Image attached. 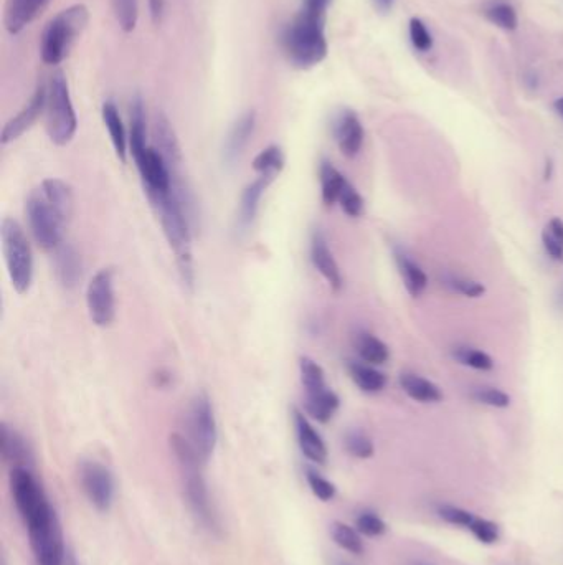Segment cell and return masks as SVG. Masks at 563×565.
<instances>
[{"label": "cell", "instance_id": "24", "mask_svg": "<svg viewBox=\"0 0 563 565\" xmlns=\"http://www.w3.org/2000/svg\"><path fill=\"white\" fill-rule=\"evenodd\" d=\"M103 121H105L106 129H108L109 138L113 143L116 156L121 159V162L128 161V148L129 139L124 128L123 119L119 116L118 108L114 105L113 101H106L103 105Z\"/></svg>", "mask_w": 563, "mask_h": 565}, {"label": "cell", "instance_id": "34", "mask_svg": "<svg viewBox=\"0 0 563 565\" xmlns=\"http://www.w3.org/2000/svg\"><path fill=\"white\" fill-rule=\"evenodd\" d=\"M344 447H346L347 452L351 453L355 458H360V460L372 458L375 452L372 438L364 430H360V428H352V430L346 433Z\"/></svg>", "mask_w": 563, "mask_h": 565}, {"label": "cell", "instance_id": "33", "mask_svg": "<svg viewBox=\"0 0 563 565\" xmlns=\"http://www.w3.org/2000/svg\"><path fill=\"white\" fill-rule=\"evenodd\" d=\"M332 541L344 551L351 552L355 556H360L364 552V542L360 539L359 531H355L351 526L344 523L332 524L331 526Z\"/></svg>", "mask_w": 563, "mask_h": 565}, {"label": "cell", "instance_id": "39", "mask_svg": "<svg viewBox=\"0 0 563 565\" xmlns=\"http://www.w3.org/2000/svg\"><path fill=\"white\" fill-rule=\"evenodd\" d=\"M488 19L493 22L499 29L507 30V32H512V30L517 29L516 10L512 9L511 5L507 4H497L488 10Z\"/></svg>", "mask_w": 563, "mask_h": 565}, {"label": "cell", "instance_id": "38", "mask_svg": "<svg viewBox=\"0 0 563 565\" xmlns=\"http://www.w3.org/2000/svg\"><path fill=\"white\" fill-rule=\"evenodd\" d=\"M337 204L341 205L344 214L349 215L352 219L364 214V199L359 194V190L355 189L349 181H347L346 187L342 190Z\"/></svg>", "mask_w": 563, "mask_h": 565}, {"label": "cell", "instance_id": "1", "mask_svg": "<svg viewBox=\"0 0 563 565\" xmlns=\"http://www.w3.org/2000/svg\"><path fill=\"white\" fill-rule=\"evenodd\" d=\"M184 189L180 184H174V189L166 194L151 195L152 207L156 209L162 230L172 252L176 253L177 268L180 280L192 290L195 281L194 257H192V232L187 215V199H184Z\"/></svg>", "mask_w": 563, "mask_h": 565}, {"label": "cell", "instance_id": "36", "mask_svg": "<svg viewBox=\"0 0 563 565\" xmlns=\"http://www.w3.org/2000/svg\"><path fill=\"white\" fill-rule=\"evenodd\" d=\"M453 356L464 366L473 367L476 371H491L494 367L491 356L484 351L474 349V347H456Z\"/></svg>", "mask_w": 563, "mask_h": 565}, {"label": "cell", "instance_id": "52", "mask_svg": "<svg viewBox=\"0 0 563 565\" xmlns=\"http://www.w3.org/2000/svg\"><path fill=\"white\" fill-rule=\"evenodd\" d=\"M379 2H384V4H388V2H392V0H379Z\"/></svg>", "mask_w": 563, "mask_h": 565}, {"label": "cell", "instance_id": "18", "mask_svg": "<svg viewBox=\"0 0 563 565\" xmlns=\"http://www.w3.org/2000/svg\"><path fill=\"white\" fill-rule=\"evenodd\" d=\"M270 184L271 179L260 176L256 181L251 182L243 189L240 204H238L237 232H247L251 224L255 222L256 214H258V209H260L261 197H263L265 190L268 189Z\"/></svg>", "mask_w": 563, "mask_h": 565}, {"label": "cell", "instance_id": "51", "mask_svg": "<svg viewBox=\"0 0 563 565\" xmlns=\"http://www.w3.org/2000/svg\"><path fill=\"white\" fill-rule=\"evenodd\" d=\"M555 110H557V113L563 118V98H559V100L555 101Z\"/></svg>", "mask_w": 563, "mask_h": 565}, {"label": "cell", "instance_id": "11", "mask_svg": "<svg viewBox=\"0 0 563 565\" xmlns=\"http://www.w3.org/2000/svg\"><path fill=\"white\" fill-rule=\"evenodd\" d=\"M88 313L96 326L106 328L113 323L116 316V298H114V271L103 268L98 271L86 290Z\"/></svg>", "mask_w": 563, "mask_h": 565}, {"label": "cell", "instance_id": "26", "mask_svg": "<svg viewBox=\"0 0 563 565\" xmlns=\"http://www.w3.org/2000/svg\"><path fill=\"white\" fill-rule=\"evenodd\" d=\"M347 371L354 384L365 394H379L387 385V376L367 362L349 361Z\"/></svg>", "mask_w": 563, "mask_h": 565}, {"label": "cell", "instance_id": "32", "mask_svg": "<svg viewBox=\"0 0 563 565\" xmlns=\"http://www.w3.org/2000/svg\"><path fill=\"white\" fill-rule=\"evenodd\" d=\"M284 152L280 146H268V148L263 149V151L255 157L253 161V169H255L260 176L268 177V179H275L284 167Z\"/></svg>", "mask_w": 563, "mask_h": 565}, {"label": "cell", "instance_id": "28", "mask_svg": "<svg viewBox=\"0 0 563 565\" xmlns=\"http://www.w3.org/2000/svg\"><path fill=\"white\" fill-rule=\"evenodd\" d=\"M355 351L370 366H384L390 357L387 344L370 333H359L354 339Z\"/></svg>", "mask_w": 563, "mask_h": 565}, {"label": "cell", "instance_id": "43", "mask_svg": "<svg viewBox=\"0 0 563 565\" xmlns=\"http://www.w3.org/2000/svg\"><path fill=\"white\" fill-rule=\"evenodd\" d=\"M446 286H450L451 290L456 291L459 295L468 296V298H479L486 293V288L478 281L461 278V276H450L446 278Z\"/></svg>", "mask_w": 563, "mask_h": 565}, {"label": "cell", "instance_id": "19", "mask_svg": "<svg viewBox=\"0 0 563 565\" xmlns=\"http://www.w3.org/2000/svg\"><path fill=\"white\" fill-rule=\"evenodd\" d=\"M154 133H156V149L166 159L167 166L171 167L174 179H176L177 171L182 164V151H180L176 133H174V128H172L171 121L167 119L166 114H157Z\"/></svg>", "mask_w": 563, "mask_h": 565}, {"label": "cell", "instance_id": "35", "mask_svg": "<svg viewBox=\"0 0 563 565\" xmlns=\"http://www.w3.org/2000/svg\"><path fill=\"white\" fill-rule=\"evenodd\" d=\"M114 17L118 20L119 27L129 34L136 29L139 17V0H111Z\"/></svg>", "mask_w": 563, "mask_h": 565}, {"label": "cell", "instance_id": "3", "mask_svg": "<svg viewBox=\"0 0 563 565\" xmlns=\"http://www.w3.org/2000/svg\"><path fill=\"white\" fill-rule=\"evenodd\" d=\"M327 10L303 9L286 27L283 34L284 52L289 62L301 70L316 67L327 57V40L324 34Z\"/></svg>", "mask_w": 563, "mask_h": 565}, {"label": "cell", "instance_id": "27", "mask_svg": "<svg viewBox=\"0 0 563 565\" xmlns=\"http://www.w3.org/2000/svg\"><path fill=\"white\" fill-rule=\"evenodd\" d=\"M393 255H395V262H397L398 271L402 276L403 285L413 298H418L428 286V276L420 268V265H417L412 258L408 257L407 253L402 252V250H395Z\"/></svg>", "mask_w": 563, "mask_h": 565}, {"label": "cell", "instance_id": "48", "mask_svg": "<svg viewBox=\"0 0 563 565\" xmlns=\"http://www.w3.org/2000/svg\"><path fill=\"white\" fill-rule=\"evenodd\" d=\"M545 230H547V232H549L550 235H552V238H554V240H557V242H559L560 245H563V220L562 219H557V217H555V219L550 220L549 225H547V227H545Z\"/></svg>", "mask_w": 563, "mask_h": 565}, {"label": "cell", "instance_id": "10", "mask_svg": "<svg viewBox=\"0 0 563 565\" xmlns=\"http://www.w3.org/2000/svg\"><path fill=\"white\" fill-rule=\"evenodd\" d=\"M78 473H80L81 488L85 491L88 501L100 513H108L116 494V483L111 470L98 461L85 460L81 461Z\"/></svg>", "mask_w": 563, "mask_h": 565}, {"label": "cell", "instance_id": "42", "mask_svg": "<svg viewBox=\"0 0 563 565\" xmlns=\"http://www.w3.org/2000/svg\"><path fill=\"white\" fill-rule=\"evenodd\" d=\"M474 399L478 400L479 404L489 405V407H496V409H506L511 405V397L496 389V387H481L473 392Z\"/></svg>", "mask_w": 563, "mask_h": 565}, {"label": "cell", "instance_id": "14", "mask_svg": "<svg viewBox=\"0 0 563 565\" xmlns=\"http://www.w3.org/2000/svg\"><path fill=\"white\" fill-rule=\"evenodd\" d=\"M293 425L296 438H298V445L303 455L309 461L316 463V465H326V443H324L316 428L311 425L308 417L303 412H299L298 409H293Z\"/></svg>", "mask_w": 563, "mask_h": 565}, {"label": "cell", "instance_id": "22", "mask_svg": "<svg viewBox=\"0 0 563 565\" xmlns=\"http://www.w3.org/2000/svg\"><path fill=\"white\" fill-rule=\"evenodd\" d=\"M55 252V273L60 283L71 290L81 280V258L75 248L62 243Z\"/></svg>", "mask_w": 563, "mask_h": 565}, {"label": "cell", "instance_id": "44", "mask_svg": "<svg viewBox=\"0 0 563 565\" xmlns=\"http://www.w3.org/2000/svg\"><path fill=\"white\" fill-rule=\"evenodd\" d=\"M440 518L446 523L453 524V526H461V528L468 529L469 524L474 519V514L469 513L466 509L456 508L451 504H443L438 508Z\"/></svg>", "mask_w": 563, "mask_h": 565}, {"label": "cell", "instance_id": "13", "mask_svg": "<svg viewBox=\"0 0 563 565\" xmlns=\"http://www.w3.org/2000/svg\"><path fill=\"white\" fill-rule=\"evenodd\" d=\"M45 106H47V88H45V85H40L24 110L5 124L2 138H0L2 144L12 143L15 139H19L22 134L27 133L34 126L38 116L43 113Z\"/></svg>", "mask_w": 563, "mask_h": 565}, {"label": "cell", "instance_id": "16", "mask_svg": "<svg viewBox=\"0 0 563 565\" xmlns=\"http://www.w3.org/2000/svg\"><path fill=\"white\" fill-rule=\"evenodd\" d=\"M337 146L344 156L352 157L359 154L364 144V126L360 123L359 116L352 110L342 111L334 126Z\"/></svg>", "mask_w": 563, "mask_h": 565}, {"label": "cell", "instance_id": "30", "mask_svg": "<svg viewBox=\"0 0 563 565\" xmlns=\"http://www.w3.org/2000/svg\"><path fill=\"white\" fill-rule=\"evenodd\" d=\"M149 148L146 144V114L141 98L133 101L131 108V129H129V151L134 157L141 156Z\"/></svg>", "mask_w": 563, "mask_h": 565}, {"label": "cell", "instance_id": "6", "mask_svg": "<svg viewBox=\"0 0 563 565\" xmlns=\"http://www.w3.org/2000/svg\"><path fill=\"white\" fill-rule=\"evenodd\" d=\"M0 240L10 283L19 295H25L34 281V253L24 228L17 220L5 217L0 227Z\"/></svg>", "mask_w": 563, "mask_h": 565}, {"label": "cell", "instance_id": "17", "mask_svg": "<svg viewBox=\"0 0 563 565\" xmlns=\"http://www.w3.org/2000/svg\"><path fill=\"white\" fill-rule=\"evenodd\" d=\"M50 0H5L4 25L7 32L17 35L32 24Z\"/></svg>", "mask_w": 563, "mask_h": 565}, {"label": "cell", "instance_id": "25", "mask_svg": "<svg viewBox=\"0 0 563 565\" xmlns=\"http://www.w3.org/2000/svg\"><path fill=\"white\" fill-rule=\"evenodd\" d=\"M339 407H341V400L337 397L336 392L329 387L322 392H317V394L306 395V399H304L306 414L319 423L331 422Z\"/></svg>", "mask_w": 563, "mask_h": 565}, {"label": "cell", "instance_id": "7", "mask_svg": "<svg viewBox=\"0 0 563 565\" xmlns=\"http://www.w3.org/2000/svg\"><path fill=\"white\" fill-rule=\"evenodd\" d=\"M25 214L38 247L50 252L62 245L70 217L63 214L57 205H53L40 187L30 192L25 204Z\"/></svg>", "mask_w": 563, "mask_h": 565}, {"label": "cell", "instance_id": "37", "mask_svg": "<svg viewBox=\"0 0 563 565\" xmlns=\"http://www.w3.org/2000/svg\"><path fill=\"white\" fill-rule=\"evenodd\" d=\"M355 528L364 536L379 537L387 531V524L374 511H364L355 519Z\"/></svg>", "mask_w": 563, "mask_h": 565}, {"label": "cell", "instance_id": "12", "mask_svg": "<svg viewBox=\"0 0 563 565\" xmlns=\"http://www.w3.org/2000/svg\"><path fill=\"white\" fill-rule=\"evenodd\" d=\"M139 176L146 189L147 197L157 194H166L174 189V174L171 167L167 166L166 159L156 148H147L141 156L134 157Z\"/></svg>", "mask_w": 563, "mask_h": 565}, {"label": "cell", "instance_id": "45", "mask_svg": "<svg viewBox=\"0 0 563 565\" xmlns=\"http://www.w3.org/2000/svg\"><path fill=\"white\" fill-rule=\"evenodd\" d=\"M410 38H412L413 47L417 48L418 52L425 53L433 47V38L420 19L410 20Z\"/></svg>", "mask_w": 563, "mask_h": 565}, {"label": "cell", "instance_id": "40", "mask_svg": "<svg viewBox=\"0 0 563 565\" xmlns=\"http://www.w3.org/2000/svg\"><path fill=\"white\" fill-rule=\"evenodd\" d=\"M306 480H308L309 488H311V491H313L317 499H321V501L327 503V501H332V499L336 498L337 490L334 483L326 480V478L319 475L317 471L308 468V470H306Z\"/></svg>", "mask_w": 563, "mask_h": 565}, {"label": "cell", "instance_id": "15", "mask_svg": "<svg viewBox=\"0 0 563 565\" xmlns=\"http://www.w3.org/2000/svg\"><path fill=\"white\" fill-rule=\"evenodd\" d=\"M311 262L314 268L321 273L322 278L329 283L332 290H342L344 280H342L341 270L321 230H316L311 238Z\"/></svg>", "mask_w": 563, "mask_h": 565}, {"label": "cell", "instance_id": "41", "mask_svg": "<svg viewBox=\"0 0 563 565\" xmlns=\"http://www.w3.org/2000/svg\"><path fill=\"white\" fill-rule=\"evenodd\" d=\"M468 531L473 532V536L483 544H496L499 541V536H501L499 526L496 523L488 521V519L478 518V516H474L473 521L468 526Z\"/></svg>", "mask_w": 563, "mask_h": 565}, {"label": "cell", "instance_id": "47", "mask_svg": "<svg viewBox=\"0 0 563 565\" xmlns=\"http://www.w3.org/2000/svg\"><path fill=\"white\" fill-rule=\"evenodd\" d=\"M149 10H151L152 22L161 24L164 10H166V0H149Z\"/></svg>", "mask_w": 563, "mask_h": 565}, {"label": "cell", "instance_id": "23", "mask_svg": "<svg viewBox=\"0 0 563 565\" xmlns=\"http://www.w3.org/2000/svg\"><path fill=\"white\" fill-rule=\"evenodd\" d=\"M398 380H400V387H402L403 392L415 402L436 404V402L443 400V392H441L440 387L435 382L425 379V377L417 376L412 372H403Z\"/></svg>", "mask_w": 563, "mask_h": 565}, {"label": "cell", "instance_id": "50", "mask_svg": "<svg viewBox=\"0 0 563 565\" xmlns=\"http://www.w3.org/2000/svg\"><path fill=\"white\" fill-rule=\"evenodd\" d=\"M552 172H554V164H552V161H547L544 172L545 181H549L550 177H552Z\"/></svg>", "mask_w": 563, "mask_h": 565}, {"label": "cell", "instance_id": "21", "mask_svg": "<svg viewBox=\"0 0 563 565\" xmlns=\"http://www.w3.org/2000/svg\"><path fill=\"white\" fill-rule=\"evenodd\" d=\"M0 452H2L4 461L10 463L12 468H17V466L30 468L32 461H34V456H32L25 438L12 428L7 427L5 423H2V432H0Z\"/></svg>", "mask_w": 563, "mask_h": 565}, {"label": "cell", "instance_id": "2", "mask_svg": "<svg viewBox=\"0 0 563 565\" xmlns=\"http://www.w3.org/2000/svg\"><path fill=\"white\" fill-rule=\"evenodd\" d=\"M171 448L180 468L185 501H187L190 513L197 524L202 526V529L212 536H220L222 524H220V518L210 498L209 488L200 470L204 461L200 458L199 453L195 452V448L192 447L187 437L180 433L171 435Z\"/></svg>", "mask_w": 563, "mask_h": 565}, {"label": "cell", "instance_id": "49", "mask_svg": "<svg viewBox=\"0 0 563 565\" xmlns=\"http://www.w3.org/2000/svg\"><path fill=\"white\" fill-rule=\"evenodd\" d=\"M329 4H331V0H303V5L311 7V9L327 10Z\"/></svg>", "mask_w": 563, "mask_h": 565}, {"label": "cell", "instance_id": "20", "mask_svg": "<svg viewBox=\"0 0 563 565\" xmlns=\"http://www.w3.org/2000/svg\"><path fill=\"white\" fill-rule=\"evenodd\" d=\"M256 114L255 111H247L235 121L230 133H228L227 143L223 149V157L228 164L237 162L247 148L251 134L255 131Z\"/></svg>", "mask_w": 563, "mask_h": 565}, {"label": "cell", "instance_id": "4", "mask_svg": "<svg viewBox=\"0 0 563 565\" xmlns=\"http://www.w3.org/2000/svg\"><path fill=\"white\" fill-rule=\"evenodd\" d=\"M90 22V10L86 5H71L55 15L43 30L40 40V55L43 63L58 65L70 55L76 40L85 32Z\"/></svg>", "mask_w": 563, "mask_h": 565}, {"label": "cell", "instance_id": "8", "mask_svg": "<svg viewBox=\"0 0 563 565\" xmlns=\"http://www.w3.org/2000/svg\"><path fill=\"white\" fill-rule=\"evenodd\" d=\"M47 133L48 138L57 146H67L75 138L78 119L71 103L70 88L67 78L57 72L50 80L47 90Z\"/></svg>", "mask_w": 563, "mask_h": 565}, {"label": "cell", "instance_id": "46", "mask_svg": "<svg viewBox=\"0 0 563 565\" xmlns=\"http://www.w3.org/2000/svg\"><path fill=\"white\" fill-rule=\"evenodd\" d=\"M542 242H544L545 252L549 253L550 257L557 262H563V245L554 240L547 230L542 233Z\"/></svg>", "mask_w": 563, "mask_h": 565}, {"label": "cell", "instance_id": "31", "mask_svg": "<svg viewBox=\"0 0 563 565\" xmlns=\"http://www.w3.org/2000/svg\"><path fill=\"white\" fill-rule=\"evenodd\" d=\"M299 376L306 395L317 394L327 389L324 369L311 357L304 356L299 359Z\"/></svg>", "mask_w": 563, "mask_h": 565}, {"label": "cell", "instance_id": "5", "mask_svg": "<svg viewBox=\"0 0 563 565\" xmlns=\"http://www.w3.org/2000/svg\"><path fill=\"white\" fill-rule=\"evenodd\" d=\"M22 521L29 531L30 546L38 565H67L62 526L50 501Z\"/></svg>", "mask_w": 563, "mask_h": 565}, {"label": "cell", "instance_id": "9", "mask_svg": "<svg viewBox=\"0 0 563 565\" xmlns=\"http://www.w3.org/2000/svg\"><path fill=\"white\" fill-rule=\"evenodd\" d=\"M187 440L192 443L204 463L215 452L218 440L217 420L209 395L197 394L187 412Z\"/></svg>", "mask_w": 563, "mask_h": 565}, {"label": "cell", "instance_id": "29", "mask_svg": "<svg viewBox=\"0 0 563 565\" xmlns=\"http://www.w3.org/2000/svg\"><path fill=\"white\" fill-rule=\"evenodd\" d=\"M319 179H321L322 200L324 204L331 205L339 202L342 190L346 187L347 179L332 166V162L322 161L319 167Z\"/></svg>", "mask_w": 563, "mask_h": 565}]
</instances>
